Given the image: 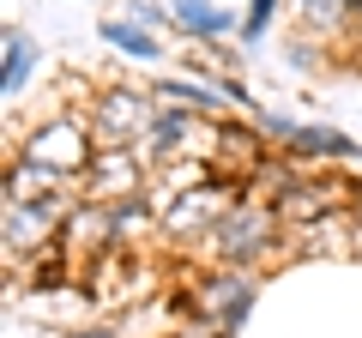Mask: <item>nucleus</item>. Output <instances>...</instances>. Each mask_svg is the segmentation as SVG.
<instances>
[{
	"mask_svg": "<svg viewBox=\"0 0 362 338\" xmlns=\"http://www.w3.org/2000/svg\"><path fill=\"white\" fill-rule=\"evenodd\" d=\"M78 187H85V206H121V199H139L145 163L133 151H97Z\"/></svg>",
	"mask_w": 362,
	"mask_h": 338,
	"instance_id": "6",
	"label": "nucleus"
},
{
	"mask_svg": "<svg viewBox=\"0 0 362 338\" xmlns=\"http://www.w3.org/2000/svg\"><path fill=\"white\" fill-rule=\"evenodd\" d=\"M290 151H296L302 163H338V157H356L362 145L350 139V133H338V127H308V121H302L296 139H290Z\"/></svg>",
	"mask_w": 362,
	"mask_h": 338,
	"instance_id": "11",
	"label": "nucleus"
},
{
	"mask_svg": "<svg viewBox=\"0 0 362 338\" xmlns=\"http://www.w3.org/2000/svg\"><path fill=\"white\" fill-rule=\"evenodd\" d=\"M151 97H157V109H187V115H218V85H206V78H157L151 85Z\"/></svg>",
	"mask_w": 362,
	"mask_h": 338,
	"instance_id": "10",
	"label": "nucleus"
},
{
	"mask_svg": "<svg viewBox=\"0 0 362 338\" xmlns=\"http://www.w3.org/2000/svg\"><path fill=\"white\" fill-rule=\"evenodd\" d=\"M66 218H73V211H66L61 194H49V199H13L6 218H0V230H6V247H13V254H30V247H37L54 223H66Z\"/></svg>",
	"mask_w": 362,
	"mask_h": 338,
	"instance_id": "7",
	"label": "nucleus"
},
{
	"mask_svg": "<svg viewBox=\"0 0 362 338\" xmlns=\"http://www.w3.org/2000/svg\"><path fill=\"white\" fill-rule=\"evenodd\" d=\"M90 157H97V139H90V127H85V121H73V115H54V121H42V127L25 133V163L42 169V175L85 182Z\"/></svg>",
	"mask_w": 362,
	"mask_h": 338,
	"instance_id": "1",
	"label": "nucleus"
},
{
	"mask_svg": "<svg viewBox=\"0 0 362 338\" xmlns=\"http://www.w3.org/2000/svg\"><path fill=\"white\" fill-rule=\"evenodd\" d=\"M259 145H266V133L259 127H235V121H218L211 127V157H223V163H254L259 169Z\"/></svg>",
	"mask_w": 362,
	"mask_h": 338,
	"instance_id": "13",
	"label": "nucleus"
},
{
	"mask_svg": "<svg viewBox=\"0 0 362 338\" xmlns=\"http://www.w3.org/2000/svg\"><path fill=\"white\" fill-rule=\"evenodd\" d=\"M235 199H242V182H235V175H223V182H194V187H181V194H169L163 230L169 235H199V242H206Z\"/></svg>",
	"mask_w": 362,
	"mask_h": 338,
	"instance_id": "4",
	"label": "nucleus"
},
{
	"mask_svg": "<svg viewBox=\"0 0 362 338\" xmlns=\"http://www.w3.org/2000/svg\"><path fill=\"white\" fill-rule=\"evenodd\" d=\"M121 6H127V18H133V25H145V30L175 25V18H169V6H157V0H121Z\"/></svg>",
	"mask_w": 362,
	"mask_h": 338,
	"instance_id": "17",
	"label": "nucleus"
},
{
	"mask_svg": "<svg viewBox=\"0 0 362 338\" xmlns=\"http://www.w3.org/2000/svg\"><path fill=\"white\" fill-rule=\"evenodd\" d=\"M194 121H199V115H187V109H157L151 133L133 145V157H139L145 169H151V163H169V157H187L181 145H187V133H194Z\"/></svg>",
	"mask_w": 362,
	"mask_h": 338,
	"instance_id": "8",
	"label": "nucleus"
},
{
	"mask_svg": "<svg viewBox=\"0 0 362 338\" xmlns=\"http://www.w3.org/2000/svg\"><path fill=\"white\" fill-rule=\"evenodd\" d=\"M169 18H175L187 37H199V42H223L230 30L242 37V18H230L223 6H211V0H169Z\"/></svg>",
	"mask_w": 362,
	"mask_h": 338,
	"instance_id": "9",
	"label": "nucleus"
},
{
	"mask_svg": "<svg viewBox=\"0 0 362 338\" xmlns=\"http://www.w3.org/2000/svg\"><path fill=\"white\" fill-rule=\"evenodd\" d=\"M211 332H235V326L254 314V278L247 272H211L199 284V302H187Z\"/></svg>",
	"mask_w": 362,
	"mask_h": 338,
	"instance_id": "5",
	"label": "nucleus"
},
{
	"mask_svg": "<svg viewBox=\"0 0 362 338\" xmlns=\"http://www.w3.org/2000/svg\"><path fill=\"white\" fill-rule=\"evenodd\" d=\"M97 37H103L109 49H121V54H133V61H157V30H145V25H133V18H121V13H109L103 25H97Z\"/></svg>",
	"mask_w": 362,
	"mask_h": 338,
	"instance_id": "14",
	"label": "nucleus"
},
{
	"mask_svg": "<svg viewBox=\"0 0 362 338\" xmlns=\"http://www.w3.org/2000/svg\"><path fill=\"white\" fill-rule=\"evenodd\" d=\"M175 338H223V332H211V326H199V332H175Z\"/></svg>",
	"mask_w": 362,
	"mask_h": 338,
	"instance_id": "21",
	"label": "nucleus"
},
{
	"mask_svg": "<svg viewBox=\"0 0 362 338\" xmlns=\"http://www.w3.org/2000/svg\"><path fill=\"white\" fill-rule=\"evenodd\" d=\"M0 91H6V103H13L18 91H25V78L37 73V42L25 37V30H6V42H0Z\"/></svg>",
	"mask_w": 362,
	"mask_h": 338,
	"instance_id": "12",
	"label": "nucleus"
},
{
	"mask_svg": "<svg viewBox=\"0 0 362 338\" xmlns=\"http://www.w3.org/2000/svg\"><path fill=\"white\" fill-rule=\"evenodd\" d=\"M157 121V97L151 91H133V85H109L97 103H90V139L97 151H127L151 133Z\"/></svg>",
	"mask_w": 362,
	"mask_h": 338,
	"instance_id": "2",
	"label": "nucleus"
},
{
	"mask_svg": "<svg viewBox=\"0 0 362 338\" xmlns=\"http://www.w3.org/2000/svg\"><path fill=\"white\" fill-rule=\"evenodd\" d=\"M66 338H115V332H103V326H90V332H66Z\"/></svg>",
	"mask_w": 362,
	"mask_h": 338,
	"instance_id": "20",
	"label": "nucleus"
},
{
	"mask_svg": "<svg viewBox=\"0 0 362 338\" xmlns=\"http://www.w3.org/2000/svg\"><path fill=\"white\" fill-rule=\"evenodd\" d=\"M350 223H356V254H362V206H350Z\"/></svg>",
	"mask_w": 362,
	"mask_h": 338,
	"instance_id": "19",
	"label": "nucleus"
},
{
	"mask_svg": "<svg viewBox=\"0 0 362 338\" xmlns=\"http://www.w3.org/2000/svg\"><path fill=\"white\" fill-rule=\"evenodd\" d=\"M218 91H223V103H242L247 109V85H242V78H218Z\"/></svg>",
	"mask_w": 362,
	"mask_h": 338,
	"instance_id": "18",
	"label": "nucleus"
},
{
	"mask_svg": "<svg viewBox=\"0 0 362 338\" xmlns=\"http://www.w3.org/2000/svg\"><path fill=\"white\" fill-rule=\"evenodd\" d=\"M272 13H278V0H247V13H242V42H254V37H266V25H272Z\"/></svg>",
	"mask_w": 362,
	"mask_h": 338,
	"instance_id": "16",
	"label": "nucleus"
},
{
	"mask_svg": "<svg viewBox=\"0 0 362 338\" xmlns=\"http://www.w3.org/2000/svg\"><path fill=\"white\" fill-rule=\"evenodd\" d=\"M145 218H151V199H121V206H109V223H115V235L139 230Z\"/></svg>",
	"mask_w": 362,
	"mask_h": 338,
	"instance_id": "15",
	"label": "nucleus"
},
{
	"mask_svg": "<svg viewBox=\"0 0 362 338\" xmlns=\"http://www.w3.org/2000/svg\"><path fill=\"white\" fill-rule=\"evenodd\" d=\"M278 223H284V218H278L272 206H259V199H235V206L223 211V223L206 235V247L230 266V272H242L247 260H259V254L278 242Z\"/></svg>",
	"mask_w": 362,
	"mask_h": 338,
	"instance_id": "3",
	"label": "nucleus"
}]
</instances>
